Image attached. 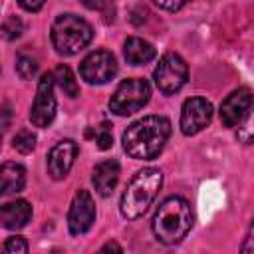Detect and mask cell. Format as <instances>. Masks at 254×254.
I'll return each mask as SVG.
<instances>
[{
    "instance_id": "obj_1",
    "label": "cell",
    "mask_w": 254,
    "mask_h": 254,
    "mask_svg": "<svg viewBox=\"0 0 254 254\" xmlns=\"http://www.w3.org/2000/svg\"><path fill=\"white\" fill-rule=\"evenodd\" d=\"M171 135V121L163 115H147L131 123L123 133V149L133 159H155Z\"/></svg>"
},
{
    "instance_id": "obj_2",
    "label": "cell",
    "mask_w": 254,
    "mask_h": 254,
    "mask_svg": "<svg viewBox=\"0 0 254 254\" xmlns=\"http://www.w3.org/2000/svg\"><path fill=\"white\" fill-rule=\"evenodd\" d=\"M153 234L163 244H179L192 226V212L185 198H165L153 216Z\"/></svg>"
},
{
    "instance_id": "obj_3",
    "label": "cell",
    "mask_w": 254,
    "mask_h": 254,
    "mask_svg": "<svg viewBox=\"0 0 254 254\" xmlns=\"http://www.w3.org/2000/svg\"><path fill=\"white\" fill-rule=\"evenodd\" d=\"M163 185V173L155 167L141 169L131 183L127 185L121 196V214L129 220H135L145 214V210L155 200L159 189Z\"/></svg>"
},
{
    "instance_id": "obj_4",
    "label": "cell",
    "mask_w": 254,
    "mask_h": 254,
    "mask_svg": "<svg viewBox=\"0 0 254 254\" xmlns=\"http://www.w3.org/2000/svg\"><path fill=\"white\" fill-rule=\"evenodd\" d=\"M91 26L75 14H62L52 26V44L62 56H73L81 52L91 42Z\"/></svg>"
},
{
    "instance_id": "obj_5",
    "label": "cell",
    "mask_w": 254,
    "mask_h": 254,
    "mask_svg": "<svg viewBox=\"0 0 254 254\" xmlns=\"http://www.w3.org/2000/svg\"><path fill=\"white\" fill-rule=\"evenodd\" d=\"M149 97H151V87L145 79L139 77L125 79L113 91L109 99V109L117 115H131L139 111L143 105H147Z\"/></svg>"
},
{
    "instance_id": "obj_6",
    "label": "cell",
    "mask_w": 254,
    "mask_h": 254,
    "mask_svg": "<svg viewBox=\"0 0 254 254\" xmlns=\"http://www.w3.org/2000/svg\"><path fill=\"white\" fill-rule=\"evenodd\" d=\"M187 75H189V69H187L185 60L173 52L165 54L153 71V79H155L159 91L165 95L177 93L187 83Z\"/></svg>"
},
{
    "instance_id": "obj_7",
    "label": "cell",
    "mask_w": 254,
    "mask_h": 254,
    "mask_svg": "<svg viewBox=\"0 0 254 254\" xmlns=\"http://www.w3.org/2000/svg\"><path fill=\"white\" fill-rule=\"evenodd\" d=\"M56 77L54 73H44L38 81L36 97L30 109V121L36 127H48L56 117V95H54Z\"/></svg>"
},
{
    "instance_id": "obj_8",
    "label": "cell",
    "mask_w": 254,
    "mask_h": 254,
    "mask_svg": "<svg viewBox=\"0 0 254 254\" xmlns=\"http://www.w3.org/2000/svg\"><path fill=\"white\" fill-rule=\"evenodd\" d=\"M79 73H81V77L87 83L101 85V83H107L109 79L115 77V73H117V62H115V58H113L111 52L97 50V52H91L89 56L83 58V62L79 65Z\"/></svg>"
},
{
    "instance_id": "obj_9",
    "label": "cell",
    "mask_w": 254,
    "mask_h": 254,
    "mask_svg": "<svg viewBox=\"0 0 254 254\" xmlns=\"http://www.w3.org/2000/svg\"><path fill=\"white\" fill-rule=\"evenodd\" d=\"M212 119V105L204 97H189L181 109V131L185 135L200 133Z\"/></svg>"
},
{
    "instance_id": "obj_10",
    "label": "cell",
    "mask_w": 254,
    "mask_h": 254,
    "mask_svg": "<svg viewBox=\"0 0 254 254\" xmlns=\"http://www.w3.org/2000/svg\"><path fill=\"white\" fill-rule=\"evenodd\" d=\"M95 222V202L91 198V194L87 190H77L71 206H69V214H67V226L71 234H83L87 232Z\"/></svg>"
},
{
    "instance_id": "obj_11",
    "label": "cell",
    "mask_w": 254,
    "mask_h": 254,
    "mask_svg": "<svg viewBox=\"0 0 254 254\" xmlns=\"http://www.w3.org/2000/svg\"><path fill=\"white\" fill-rule=\"evenodd\" d=\"M254 103V95L248 87L234 89L222 103H220V121L224 127H236L246 117L248 109Z\"/></svg>"
},
{
    "instance_id": "obj_12",
    "label": "cell",
    "mask_w": 254,
    "mask_h": 254,
    "mask_svg": "<svg viewBox=\"0 0 254 254\" xmlns=\"http://www.w3.org/2000/svg\"><path fill=\"white\" fill-rule=\"evenodd\" d=\"M75 155H77L75 141L64 139V141L56 143L52 147L50 155H48V173H50V177L56 179V181L64 179L69 173V169L75 161Z\"/></svg>"
},
{
    "instance_id": "obj_13",
    "label": "cell",
    "mask_w": 254,
    "mask_h": 254,
    "mask_svg": "<svg viewBox=\"0 0 254 254\" xmlns=\"http://www.w3.org/2000/svg\"><path fill=\"white\" fill-rule=\"evenodd\" d=\"M32 218V206L28 200H12V202H6L0 210V222L4 228L8 230H18L22 226H26Z\"/></svg>"
},
{
    "instance_id": "obj_14",
    "label": "cell",
    "mask_w": 254,
    "mask_h": 254,
    "mask_svg": "<svg viewBox=\"0 0 254 254\" xmlns=\"http://www.w3.org/2000/svg\"><path fill=\"white\" fill-rule=\"evenodd\" d=\"M119 171H121V169H119V163L113 161V159L101 161V163L93 169L91 181H93L95 190H97L101 196H107V194L115 189V185H117V181H119Z\"/></svg>"
},
{
    "instance_id": "obj_15",
    "label": "cell",
    "mask_w": 254,
    "mask_h": 254,
    "mask_svg": "<svg viewBox=\"0 0 254 254\" xmlns=\"http://www.w3.org/2000/svg\"><path fill=\"white\" fill-rule=\"evenodd\" d=\"M26 185V169L18 163H4L0 169V192H20Z\"/></svg>"
},
{
    "instance_id": "obj_16",
    "label": "cell",
    "mask_w": 254,
    "mask_h": 254,
    "mask_svg": "<svg viewBox=\"0 0 254 254\" xmlns=\"http://www.w3.org/2000/svg\"><path fill=\"white\" fill-rule=\"evenodd\" d=\"M123 56L131 65H143L155 58V48L143 38H127L123 46Z\"/></svg>"
},
{
    "instance_id": "obj_17",
    "label": "cell",
    "mask_w": 254,
    "mask_h": 254,
    "mask_svg": "<svg viewBox=\"0 0 254 254\" xmlns=\"http://www.w3.org/2000/svg\"><path fill=\"white\" fill-rule=\"evenodd\" d=\"M54 77H56V83L60 85V89L67 95V97H75L79 93V87H77V81L71 73V69L67 65H58L56 71H54Z\"/></svg>"
},
{
    "instance_id": "obj_18",
    "label": "cell",
    "mask_w": 254,
    "mask_h": 254,
    "mask_svg": "<svg viewBox=\"0 0 254 254\" xmlns=\"http://www.w3.org/2000/svg\"><path fill=\"white\" fill-rule=\"evenodd\" d=\"M236 139H238L240 143H244V145H248V143L254 141V103H252V107L248 109L246 117L240 121L238 131H236Z\"/></svg>"
},
{
    "instance_id": "obj_19",
    "label": "cell",
    "mask_w": 254,
    "mask_h": 254,
    "mask_svg": "<svg viewBox=\"0 0 254 254\" xmlns=\"http://www.w3.org/2000/svg\"><path fill=\"white\" fill-rule=\"evenodd\" d=\"M16 73L22 79H32L38 73V62L32 56H18L16 58Z\"/></svg>"
},
{
    "instance_id": "obj_20",
    "label": "cell",
    "mask_w": 254,
    "mask_h": 254,
    "mask_svg": "<svg viewBox=\"0 0 254 254\" xmlns=\"http://www.w3.org/2000/svg\"><path fill=\"white\" fill-rule=\"evenodd\" d=\"M12 147H14L18 153L26 155V153H30V151L36 147V135H34L32 131H28V129H22V131L16 133V137H14V141H12Z\"/></svg>"
},
{
    "instance_id": "obj_21",
    "label": "cell",
    "mask_w": 254,
    "mask_h": 254,
    "mask_svg": "<svg viewBox=\"0 0 254 254\" xmlns=\"http://www.w3.org/2000/svg\"><path fill=\"white\" fill-rule=\"evenodd\" d=\"M22 30H24V24H22V20L18 16H10L2 24V34H4L6 40H16L22 34Z\"/></svg>"
},
{
    "instance_id": "obj_22",
    "label": "cell",
    "mask_w": 254,
    "mask_h": 254,
    "mask_svg": "<svg viewBox=\"0 0 254 254\" xmlns=\"http://www.w3.org/2000/svg\"><path fill=\"white\" fill-rule=\"evenodd\" d=\"M95 143L101 151H107L111 145H113V135H111V129H109V123H101L97 129H95Z\"/></svg>"
},
{
    "instance_id": "obj_23",
    "label": "cell",
    "mask_w": 254,
    "mask_h": 254,
    "mask_svg": "<svg viewBox=\"0 0 254 254\" xmlns=\"http://www.w3.org/2000/svg\"><path fill=\"white\" fill-rule=\"evenodd\" d=\"M4 252H10V254H26L28 252V244L22 236H12L4 242Z\"/></svg>"
},
{
    "instance_id": "obj_24",
    "label": "cell",
    "mask_w": 254,
    "mask_h": 254,
    "mask_svg": "<svg viewBox=\"0 0 254 254\" xmlns=\"http://www.w3.org/2000/svg\"><path fill=\"white\" fill-rule=\"evenodd\" d=\"M159 8L163 10H169V12H175V10H181L185 4H189L190 0H153Z\"/></svg>"
},
{
    "instance_id": "obj_25",
    "label": "cell",
    "mask_w": 254,
    "mask_h": 254,
    "mask_svg": "<svg viewBox=\"0 0 254 254\" xmlns=\"http://www.w3.org/2000/svg\"><path fill=\"white\" fill-rule=\"evenodd\" d=\"M18 4L26 10V12H38L44 6V0H18Z\"/></svg>"
},
{
    "instance_id": "obj_26",
    "label": "cell",
    "mask_w": 254,
    "mask_h": 254,
    "mask_svg": "<svg viewBox=\"0 0 254 254\" xmlns=\"http://www.w3.org/2000/svg\"><path fill=\"white\" fill-rule=\"evenodd\" d=\"M81 4L89 10H103L109 6V0H81Z\"/></svg>"
},
{
    "instance_id": "obj_27",
    "label": "cell",
    "mask_w": 254,
    "mask_h": 254,
    "mask_svg": "<svg viewBox=\"0 0 254 254\" xmlns=\"http://www.w3.org/2000/svg\"><path fill=\"white\" fill-rule=\"evenodd\" d=\"M242 252H254V220H252L250 232H248V236H246V242L242 244Z\"/></svg>"
},
{
    "instance_id": "obj_28",
    "label": "cell",
    "mask_w": 254,
    "mask_h": 254,
    "mask_svg": "<svg viewBox=\"0 0 254 254\" xmlns=\"http://www.w3.org/2000/svg\"><path fill=\"white\" fill-rule=\"evenodd\" d=\"M2 113H4V123H2V127H4V131H6L8 125H10V107H8V103L4 105V111H2Z\"/></svg>"
},
{
    "instance_id": "obj_29",
    "label": "cell",
    "mask_w": 254,
    "mask_h": 254,
    "mask_svg": "<svg viewBox=\"0 0 254 254\" xmlns=\"http://www.w3.org/2000/svg\"><path fill=\"white\" fill-rule=\"evenodd\" d=\"M107 250H115V252H123V248H121L119 244H115V242H109V244H105V246L101 248V252H107Z\"/></svg>"
}]
</instances>
